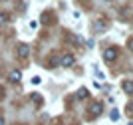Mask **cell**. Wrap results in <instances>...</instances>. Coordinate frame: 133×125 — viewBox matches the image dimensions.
<instances>
[{
    "instance_id": "30bf717a",
    "label": "cell",
    "mask_w": 133,
    "mask_h": 125,
    "mask_svg": "<svg viewBox=\"0 0 133 125\" xmlns=\"http://www.w3.org/2000/svg\"><path fill=\"white\" fill-rule=\"evenodd\" d=\"M119 119V113H117V111H111V121H117Z\"/></svg>"
},
{
    "instance_id": "ba28073f",
    "label": "cell",
    "mask_w": 133,
    "mask_h": 125,
    "mask_svg": "<svg viewBox=\"0 0 133 125\" xmlns=\"http://www.w3.org/2000/svg\"><path fill=\"white\" fill-rule=\"evenodd\" d=\"M78 97L79 99H85V97H88V89H83V87H82V89L78 91Z\"/></svg>"
},
{
    "instance_id": "4fadbf2b",
    "label": "cell",
    "mask_w": 133,
    "mask_h": 125,
    "mask_svg": "<svg viewBox=\"0 0 133 125\" xmlns=\"http://www.w3.org/2000/svg\"><path fill=\"white\" fill-rule=\"evenodd\" d=\"M127 48H129V50H131V52H133V38H131V40H129V42H127Z\"/></svg>"
},
{
    "instance_id": "277c9868",
    "label": "cell",
    "mask_w": 133,
    "mask_h": 125,
    "mask_svg": "<svg viewBox=\"0 0 133 125\" xmlns=\"http://www.w3.org/2000/svg\"><path fill=\"white\" fill-rule=\"evenodd\" d=\"M121 87H123V91H125V93L133 95V82H131V80H125V82L121 83Z\"/></svg>"
},
{
    "instance_id": "3957f363",
    "label": "cell",
    "mask_w": 133,
    "mask_h": 125,
    "mask_svg": "<svg viewBox=\"0 0 133 125\" xmlns=\"http://www.w3.org/2000/svg\"><path fill=\"white\" fill-rule=\"evenodd\" d=\"M16 54H18V58H28V54H30V48H28L26 44H20V46H18V50H16Z\"/></svg>"
},
{
    "instance_id": "8fae6325",
    "label": "cell",
    "mask_w": 133,
    "mask_h": 125,
    "mask_svg": "<svg viewBox=\"0 0 133 125\" xmlns=\"http://www.w3.org/2000/svg\"><path fill=\"white\" fill-rule=\"evenodd\" d=\"M40 82H42V80H40V77H38V76H36V77H32V83H36V85H38V83H40Z\"/></svg>"
},
{
    "instance_id": "6da1fadb",
    "label": "cell",
    "mask_w": 133,
    "mask_h": 125,
    "mask_svg": "<svg viewBox=\"0 0 133 125\" xmlns=\"http://www.w3.org/2000/svg\"><path fill=\"white\" fill-rule=\"evenodd\" d=\"M74 62H76V58H74L72 54H64V56L60 58V64H62V65H66V68L74 65Z\"/></svg>"
},
{
    "instance_id": "9c48e42d",
    "label": "cell",
    "mask_w": 133,
    "mask_h": 125,
    "mask_svg": "<svg viewBox=\"0 0 133 125\" xmlns=\"http://www.w3.org/2000/svg\"><path fill=\"white\" fill-rule=\"evenodd\" d=\"M32 99L36 103H42V95H40V93H32Z\"/></svg>"
},
{
    "instance_id": "5b68a950",
    "label": "cell",
    "mask_w": 133,
    "mask_h": 125,
    "mask_svg": "<svg viewBox=\"0 0 133 125\" xmlns=\"http://www.w3.org/2000/svg\"><path fill=\"white\" fill-rule=\"evenodd\" d=\"M105 26H107L105 20H95V22H94V30H95V32H103V30H105Z\"/></svg>"
},
{
    "instance_id": "9a60e30c",
    "label": "cell",
    "mask_w": 133,
    "mask_h": 125,
    "mask_svg": "<svg viewBox=\"0 0 133 125\" xmlns=\"http://www.w3.org/2000/svg\"><path fill=\"white\" fill-rule=\"evenodd\" d=\"M129 125H133V123H129Z\"/></svg>"
},
{
    "instance_id": "8992f818",
    "label": "cell",
    "mask_w": 133,
    "mask_h": 125,
    "mask_svg": "<svg viewBox=\"0 0 133 125\" xmlns=\"http://www.w3.org/2000/svg\"><path fill=\"white\" fill-rule=\"evenodd\" d=\"M20 77H22V71H20V70L10 71V82H20Z\"/></svg>"
},
{
    "instance_id": "5bb4252c",
    "label": "cell",
    "mask_w": 133,
    "mask_h": 125,
    "mask_svg": "<svg viewBox=\"0 0 133 125\" xmlns=\"http://www.w3.org/2000/svg\"><path fill=\"white\" fill-rule=\"evenodd\" d=\"M0 125H4V119H2V117H0Z\"/></svg>"
},
{
    "instance_id": "7a4b0ae2",
    "label": "cell",
    "mask_w": 133,
    "mask_h": 125,
    "mask_svg": "<svg viewBox=\"0 0 133 125\" xmlns=\"http://www.w3.org/2000/svg\"><path fill=\"white\" fill-rule=\"evenodd\" d=\"M103 58H105V62H113L117 58V50L115 48H107L105 52H103Z\"/></svg>"
},
{
    "instance_id": "52a82bcc",
    "label": "cell",
    "mask_w": 133,
    "mask_h": 125,
    "mask_svg": "<svg viewBox=\"0 0 133 125\" xmlns=\"http://www.w3.org/2000/svg\"><path fill=\"white\" fill-rule=\"evenodd\" d=\"M91 113H94V115H99L101 113V103H94V105H91Z\"/></svg>"
},
{
    "instance_id": "7c38bea8",
    "label": "cell",
    "mask_w": 133,
    "mask_h": 125,
    "mask_svg": "<svg viewBox=\"0 0 133 125\" xmlns=\"http://www.w3.org/2000/svg\"><path fill=\"white\" fill-rule=\"evenodd\" d=\"M8 20V16H6V14H0V24H2V22H6Z\"/></svg>"
}]
</instances>
